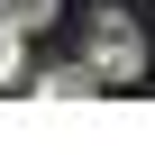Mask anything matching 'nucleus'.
<instances>
[{
  "instance_id": "obj_1",
  "label": "nucleus",
  "mask_w": 155,
  "mask_h": 155,
  "mask_svg": "<svg viewBox=\"0 0 155 155\" xmlns=\"http://www.w3.org/2000/svg\"><path fill=\"white\" fill-rule=\"evenodd\" d=\"M91 73H101V91L146 82V37H137L128 9H91Z\"/></svg>"
},
{
  "instance_id": "obj_2",
  "label": "nucleus",
  "mask_w": 155,
  "mask_h": 155,
  "mask_svg": "<svg viewBox=\"0 0 155 155\" xmlns=\"http://www.w3.org/2000/svg\"><path fill=\"white\" fill-rule=\"evenodd\" d=\"M91 91H101L91 64H55V73H37V101H55V110H64V101H91Z\"/></svg>"
},
{
  "instance_id": "obj_3",
  "label": "nucleus",
  "mask_w": 155,
  "mask_h": 155,
  "mask_svg": "<svg viewBox=\"0 0 155 155\" xmlns=\"http://www.w3.org/2000/svg\"><path fill=\"white\" fill-rule=\"evenodd\" d=\"M0 18H9L18 37H37V28H55V0H0Z\"/></svg>"
},
{
  "instance_id": "obj_4",
  "label": "nucleus",
  "mask_w": 155,
  "mask_h": 155,
  "mask_svg": "<svg viewBox=\"0 0 155 155\" xmlns=\"http://www.w3.org/2000/svg\"><path fill=\"white\" fill-rule=\"evenodd\" d=\"M18 73H28V55H18V28H9V18H0V91H9V82H18Z\"/></svg>"
}]
</instances>
